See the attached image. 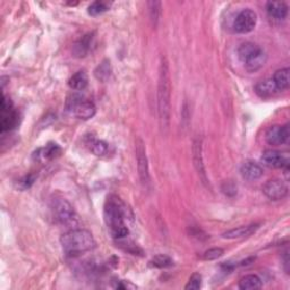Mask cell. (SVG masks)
<instances>
[{
	"label": "cell",
	"mask_w": 290,
	"mask_h": 290,
	"mask_svg": "<svg viewBox=\"0 0 290 290\" xmlns=\"http://www.w3.org/2000/svg\"><path fill=\"white\" fill-rule=\"evenodd\" d=\"M262 161L264 165L271 168H283L288 167V157L281 152L274 150H267L262 154Z\"/></svg>",
	"instance_id": "8fae6325"
},
{
	"label": "cell",
	"mask_w": 290,
	"mask_h": 290,
	"mask_svg": "<svg viewBox=\"0 0 290 290\" xmlns=\"http://www.w3.org/2000/svg\"><path fill=\"white\" fill-rule=\"evenodd\" d=\"M67 109L75 117L83 120L91 119L96 113V108L92 101L81 98L78 95H74L67 101Z\"/></svg>",
	"instance_id": "5b68a950"
},
{
	"label": "cell",
	"mask_w": 290,
	"mask_h": 290,
	"mask_svg": "<svg viewBox=\"0 0 290 290\" xmlns=\"http://www.w3.org/2000/svg\"><path fill=\"white\" fill-rule=\"evenodd\" d=\"M273 82L276 84L278 91H283L289 88V68H282L277 70L273 76Z\"/></svg>",
	"instance_id": "7402d4cb"
},
{
	"label": "cell",
	"mask_w": 290,
	"mask_h": 290,
	"mask_svg": "<svg viewBox=\"0 0 290 290\" xmlns=\"http://www.w3.org/2000/svg\"><path fill=\"white\" fill-rule=\"evenodd\" d=\"M92 40H93V35L90 33L84 35L80 41L75 43L73 51L76 57H84V56H86V54H88L91 49Z\"/></svg>",
	"instance_id": "ac0fdd59"
},
{
	"label": "cell",
	"mask_w": 290,
	"mask_h": 290,
	"mask_svg": "<svg viewBox=\"0 0 290 290\" xmlns=\"http://www.w3.org/2000/svg\"><path fill=\"white\" fill-rule=\"evenodd\" d=\"M238 287L242 290H253L262 287V280L256 274H247L239 280Z\"/></svg>",
	"instance_id": "44dd1931"
},
{
	"label": "cell",
	"mask_w": 290,
	"mask_h": 290,
	"mask_svg": "<svg viewBox=\"0 0 290 290\" xmlns=\"http://www.w3.org/2000/svg\"><path fill=\"white\" fill-rule=\"evenodd\" d=\"M193 160H194V166L198 172V176L201 177L203 184H207V177L205 172L204 164H203V155H202V141L200 139L195 140L194 146H193Z\"/></svg>",
	"instance_id": "7c38bea8"
},
{
	"label": "cell",
	"mask_w": 290,
	"mask_h": 290,
	"mask_svg": "<svg viewBox=\"0 0 290 290\" xmlns=\"http://www.w3.org/2000/svg\"><path fill=\"white\" fill-rule=\"evenodd\" d=\"M267 59H268V56L264 51L263 49L259 50L257 54H255L253 56V57L249 58L247 62H245V67L248 70V72L254 73V72H257L258 69H261L264 65L267 63Z\"/></svg>",
	"instance_id": "2e32d148"
},
{
	"label": "cell",
	"mask_w": 290,
	"mask_h": 290,
	"mask_svg": "<svg viewBox=\"0 0 290 290\" xmlns=\"http://www.w3.org/2000/svg\"><path fill=\"white\" fill-rule=\"evenodd\" d=\"M89 84V77L84 70H80L76 74H74L68 81V85L70 89L76 91L84 90Z\"/></svg>",
	"instance_id": "d6986e66"
},
{
	"label": "cell",
	"mask_w": 290,
	"mask_h": 290,
	"mask_svg": "<svg viewBox=\"0 0 290 290\" xmlns=\"http://www.w3.org/2000/svg\"><path fill=\"white\" fill-rule=\"evenodd\" d=\"M263 193L270 200L280 201L288 195V186L280 179H271L264 184Z\"/></svg>",
	"instance_id": "ba28073f"
},
{
	"label": "cell",
	"mask_w": 290,
	"mask_h": 290,
	"mask_svg": "<svg viewBox=\"0 0 290 290\" xmlns=\"http://www.w3.org/2000/svg\"><path fill=\"white\" fill-rule=\"evenodd\" d=\"M289 137H290L289 125L271 126L267 130V134H266V140L268 143L270 145H274V146L287 143Z\"/></svg>",
	"instance_id": "9c48e42d"
},
{
	"label": "cell",
	"mask_w": 290,
	"mask_h": 290,
	"mask_svg": "<svg viewBox=\"0 0 290 290\" xmlns=\"http://www.w3.org/2000/svg\"><path fill=\"white\" fill-rule=\"evenodd\" d=\"M277 86L274 84L273 80H266L259 82L258 84H256L255 86V92L256 94L259 96V98L267 99L270 98L277 93Z\"/></svg>",
	"instance_id": "e0dca14e"
},
{
	"label": "cell",
	"mask_w": 290,
	"mask_h": 290,
	"mask_svg": "<svg viewBox=\"0 0 290 290\" xmlns=\"http://www.w3.org/2000/svg\"><path fill=\"white\" fill-rule=\"evenodd\" d=\"M117 288H120V289H128V288H131V289H134L136 288L134 284H131V283H128V282H125V281H120L119 284H117Z\"/></svg>",
	"instance_id": "4dcf8cb0"
},
{
	"label": "cell",
	"mask_w": 290,
	"mask_h": 290,
	"mask_svg": "<svg viewBox=\"0 0 290 290\" xmlns=\"http://www.w3.org/2000/svg\"><path fill=\"white\" fill-rule=\"evenodd\" d=\"M94 75L101 82H106L111 75V66L109 60H103V62L98 66V68L95 69Z\"/></svg>",
	"instance_id": "cb8c5ba5"
},
{
	"label": "cell",
	"mask_w": 290,
	"mask_h": 290,
	"mask_svg": "<svg viewBox=\"0 0 290 290\" xmlns=\"http://www.w3.org/2000/svg\"><path fill=\"white\" fill-rule=\"evenodd\" d=\"M90 150L96 156H104L109 153V145L103 141L100 140H92L89 143Z\"/></svg>",
	"instance_id": "603a6c76"
},
{
	"label": "cell",
	"mask_w": 290,
	"mask_h": 290,
	"mask_svg": "<svg viewBox=\"0 0 290 290\" xmlns=\"http://www.w3.org/2000/svg\"><path fill=\"white\" fill-rule=\"evenodd\" d=\"M261 49L262 48L258 47V45L255 43H252V42L243 43L241 47L238 48V57L243 63H245L249 58L253 57L254 55L257 54Z\"/></svg>",
	"instance_id": "ffe728a7"
},
{
	"label": "cell",
	"mask_w": 290,
	"mask_h": 290,
	"mask_svg": "<svg viewBox=\"0 0 290 290\" xmlns=\"http://www.w3.org/2000/svg\"><path fill=\"white\" fill-rule=\"evenodd\" d=\"M63 251L69 256H75L95 247L92 233L85 229H72L60 238Z\"/></svg>",
	"instance_id": "3957f363"
},
{
	"label": "cell",
	"mask_w": 290,
	"mask_h": 290,
	"mask_svg": "<svg viewBox=\"0 0 290 290\" xmlns=\"http://www.w3.org/2000/svg\"><path fill=\"white\" fill-rule=\"evenodd\" d=\"M150 6V16H151V21L153 27H156L157 22L160 19V15H161V3L160 2H150L149 3Z\"/></svg>",
	"instance_id": "4316f807"
},
{
	"label": "cell",
	"mask_w": 290,
	"mask_h": 290,
	"mask_svg": "<svg viewBox=\"0 0 290 290\" xmlns=\"http://www.w3.org/2000/svg\"><path fill=\"white\" fill-rule=\"evenodd\" d=\"M54 216L60 225L66 227H75L78 223V217L76 215L73 205L65 200V198H57L52 203Z\"/></svg>",
	"instance_id": "277c9868"
},
{
	"label": "cell",
	"mask_w": 290,
	"mask_h": 290,
	"mask_svg": "<svg viewBox=\"0 0 290 290\" xmlns=\"http://www.w3.org/2000/svg\"><path fill=\"white\" fill-rule=\"evenodd\" d=\"M42 156L44 159H54V157L60 153V147L57 144H49L42 150Z\"/></svg>",
	"instance_id": "f546056e"
},
{
	"label": "cell",
	"mask_w": 290,
	"mask_h": 290,
	"mask_svg": "<svg viewBox=\"0 0 290 290\" xmlns=\"http://www.w3.org/2000/svg\"><path fill=\"white\" fill-rule=\"evenodd\" d=\"M136 160H137V171H139V176L142 184L144 185L149 184L150 181L149 161H147L144 143L141 139L136 140Z\"/></svg>",
	"instance_id": "52a82bcc"
},
{
	"label": "cell",
	"mask_w": 290,
	"mask_h": 290,
	"mask_svg": "<svg viewBox=\"0 0 290 290\" xmlns=\"http://www.w3.org/2000/svg\"><path fill=\"white\" fill-rule=\"evenodd\" d=\"M222 255H223V249L220 247H215L206 251L204 253V255H203V258H204L205 261H215V259H218Z\"/></svg>",
	"instance_id": "f1b7e54d"
},
{
	"label": "cell",
	"mask_w": 290,
	"mask_h": 290,
	"mask_svg": "<svg viewBox=\"0 0 290 290\" xmlns=\"http://www.w3.org/2000/svg\"><path fill=\"white\" fill-rule=\"evenodd\" d=\"M258 229V225H248L242 226L238 228H233L222 233L223 239H241L252 236Z\"/></svg>",
	"instance_id": "4fadbf2b"
},
{
	"label": "cell",
	"mask_w": 290,
	"mask_h": 290,
	"mask_svg": "<svg viewBox=\"0 0 290 290\" xmlns=\"http://www.w3.org/2000/svg\"><path fill=\"white\" fill-rule=\"evenodd\" d=\"M110 8V3L107 2H94L89 6L88 12L91 15V16H98V15H101L106 13L107 11H109Z\"/></svg>",
	"instance_id": "d4e9b609"
},
{
	"label": "cell",
	"mask_w": 290,
	"mask_h": 290,
	"mask_svg": "<svg viewBox=\"0 0 290 290\" xmlns=\"http://www.w3.org/2000/svg\"><path fill=\"white\" fill-rule=\"evenodd\" d=\"M151 264L155 268L166 269V268H170V267L174 266V261H172V258L168 255H164V254H161V255H156L152 258Z\"/></svg>",
	"instance_id": "484cf974"
},
{
	"label": "cell",
	"mask_w": 290,
	"mask_h": 290,
	"mask_svg": "<svg viewBox=\"0 0 290 290\" xmlns=\"http://www.w3.org/2000/svg\"><path fill=\"white\" fill-rule=\"evenodd\" d=\"M267 12L273 19L281 21L288 15V5L284 2H270L267 4Z\"/></svg>",
	"instance_id": "9a60e30c"
},
{
	"label": "cell",
	"mask_w": 290,
	"mask_h": 290,
	"mask_svg": "<svg viewBox=\"0 0 290 290\" xmlns=\"http://www.w3.org/2000/svg\"><path fill=\"white\" fill-rule=\"evenodd\" d=\"M170 109H171V84L169 65L166 56H161L159 66V83H157V114L161 129L168 130L170 125Z\"/></svg>",
	"instance_id": "7a4b0ae2"
},
{
	"label": "cell",
	"mask_w": 290,
	"mask_h": 290,
	"mask_svg": "<svg viewBox=\"0 0 290 290\" xmlns=\"http://www.w3.org/2000/svg\"><path fill=\"white\" fill-rule=\"evenodd\" d=\"M257 23V15L256 13L252 11V9H244L239 13L235 22H233V29L237 33H249L252 32L256 27Z\"/></svg>",
	"instance_id": "8992f818"
},
{
	"label": "cell",
	"mask_w": 290,
	"mask_h": 290,
	"mask_svg": "<svg viewBox=\"0 0 290 290\" xmlns=\"http://www.w3.org/2000/svg\"><path fill=\"white\" fill-rule=\"evenodd\" d=\"M16 113L13 109V104L11 100L7 99L6 96L3 95L2 99V121H0V127L3 131L9 130L12 127L16 124Z\"/></svg>",
	"instance_id": "30bf717a"
},
{
	"label": "cell",
	"mask_w": 290,
	"mask_h": 290,
	"mask_svg": "<svg viewBox=\"0 0 290 290\" xmlns=\"http://www.w3.org/2000/svg\"><path fill=\"white\" fill-rule=\"evenodd\" d=\"M103 217L106 225L108 226L110 235L115 239H123L128 236L129 230L125 220L131 218L129 208L117 196H110L106 202Z\"/></svg>",
	"instance_id": "6da1fadb"
},
{
	"label": "cell",
	"mask_w": 290,
	"mask_h": 290,
	"mask_svg": "<svg viewBox=\"0 0 290 290\" xmlns=\"http://www.w3.org/2000/svg\"><path fill=\"white\" fill-rule=\"evenodd\" d=\"M241 174L246 180H257L263 176V169L256 162L246 161L241 167Z\"/></svg>",
	"instance_id": "5bb4252c"
},
{
	"label": "cell",
	"mask_w": 290,
	"mask_h": 290,
	"mask_svg": "<svg viewBox=\"0 0 290 290\" xmlns=\"http://www.w3.org/2000/svg\"><path fill=\"white\" fill-rule=\"evenodd\" d=\"M202 287V276L200 273H193L188 283L186 284V290H198Z\"/></svg>",
	"instance_id": "83f0119b"
}]
</instances>
